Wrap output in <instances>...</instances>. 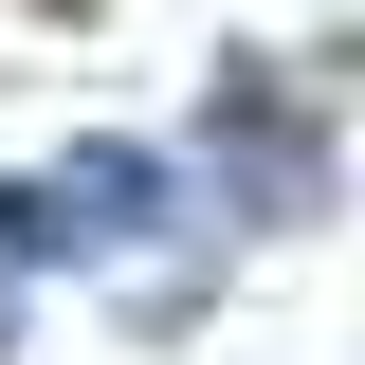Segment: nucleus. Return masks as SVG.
Instances as JSON below:
<instances>
[{"label":"nucleus","mask_w":365,"mask_h":365,"mask_svg":"<svg viewBox=\"0 0 365 365\" xmlns=\"http://www.w3.org/2000/svg\"><path fill=\"white\" fill-rule=\"evenodd\" d=\"M146 220H165V165L146 146H73L55 182H0V237H37V256H110Z\"/></svg>","instance_id":"f257e3e1"}]
</instances>
